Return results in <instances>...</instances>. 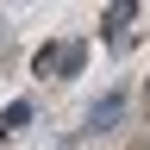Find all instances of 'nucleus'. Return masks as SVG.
<instances>
[{
	"label": "nucleus",
	"mask_w": 150,
	"mask_h": 150,
	"mask_svg": "<svg viewBox=\"0 0 150 150\" xmlns=\"http://www.w3.org/2000/svg\"><path fill=\"white\" fill-rule=\"evenodd\" d=\"M81 56H88L81 44H63V50H56V75H75V69H81Z\"/></svg>",
	"instance_id": "3"
},
{
	"label": "nucleus",
	"mask_w": 150,
	"mask_h": 150,
	"mask_svg": "<svg viewBox=\"0 0 150 150\" xmlns=\"http://www.w3.org/2000/svg\"><path fill=\"white\" fill-rule=\"evenodd\" d=\"M119 119H125V88H112V94H100L88 106V131H112Z\"/></svg>",
	"instance_id": "1"
},
{
	"label": "nucleus",
	"mask_w": 150,
	"mask_h": 150,
	"mask_svg": "<svg viewBox=\"0 0 150 150\" xmlns=\"http://www.w3.org/2000/svg\"><path fill=\"white\" fill-rule=\"evenodd\" d=\"M31 112H38L31 100H13L6 112H0V131H19V125H31Z\"/></svg>",
	"instance_id": "2"
},
{
	"label": "nucleus",
	"mask_w": 150,
	"mask_h": 150,
	"mask_svg": "<svg viewBox=\"0 0 150 150\" xmlns=\"http://www.w3.org/2000/svg\"><path fill=\"white\" fill-rule=\"evenodd\" d=\"M144 106H150V81H144Z\"/></svg>",
	"instance_id": "4"
}]
</instances>
